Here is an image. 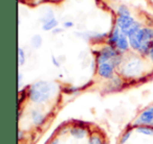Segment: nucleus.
<instances>
[{"instance_id":"obj_1","label":"nucleus","mask_w":153,"mask_h":144,"mask_svg":"<svg viewBox=\"0 0 153 144\" xmlns=\"http://www.w3.org/2000/svg\"><path fill=\"white\" fill-rule=\"evenodd\" d=\"M110 43L114 45L120 50H127L128 49V40L126 38V35H124L117 27L113 29L110 37Z\"/></svg>"},{"instance_id":"obj_2","label":"nucleus","mask_w":153,"mask_h":144,"mask_svg":"<svg viewBox=\"0 0 153 144\" xmlns=\"http://www.w3.org/2000/svg\"><path fill=\"white\" fill-rule=\"evenodd\" d=\"M113 70H114V66L110 62H106V63H102L99 65V74L105 79L112 77Z\"/></svg>"},{"instance_id":"obj_3","label":"nucleus","mask_w":153,"mask_h":144,"mask_svg":"<svg viewBox=\"0 0 153 144\" xmlns=\"http://www.w3.org/2000/svg\"><path fill=\"white\" fill-rule=\"evenodd\" d=\"M140 123H144L145 125H153V109L146 110L140 117Z\"/></svg>"},{"instance_id":"obj_4","label":"nucleus","mask_w":153,"mask_h":144,"mask_svg":"<svg viewBox=\"0 0 153 144\" xmlns=\"http://www.w3.org/2000/svg\"><path fill=\"white\" fill-rule=\"evenodd\" d=\"M57 25H58V21L53 18V19L49 20V21L44 22L42 28L44 30H51V29H55V28L57 27Z\"/></svg>"},{"instance_id":"obj_5","label":"nucleus","mask_w":153,"mask_h":144,"mask_svg":"<svg viewBox=\"0 0 153 144\" xmlns=\"http://www.w3.org/2000/svg\"><path fill=\"white\" fill-rule=\"evenodd\" d=\"M32 45L34 46V48H39L42 44V38L39 35H35L34 38L32 39Z\"/></svg>"},{"instance_id":"obj_6","label":"nucleus","mask_w":153,"mask_h":144,"mask_svg":"<svg viewBox=\"0 0 153 144\" xmlns=\"http://www.w3.org/2000/svg\"><path fill=\"white\" fill-rule=\"evenodd\" d=\"M117 14H119V17H122V16H130L129 10H128L126 7H124V5H122V7H119Z\"/></svg>"},{"instance_id":"obj_7","label":"nucleus","mask_w":153,"mask_h":144,"mask_svg":"<svg viewBox=\"0 0 153 144\" xmlns=\"http://www.w3.org/2000/svg\"><path fill=\"white\" fill-rule=\"evenodd\" d=\"M24 57H25V55H24L23 50H22V48H19V64H20V65H22V64H23Z\"/></svg>"},{"instance_id":"obj_8","label":"nucleus","mask_w":153,"mask_h":144,"mask_svg":"<svg viewBox=\"0 0 153 144\" xmlns=\"http://www.w3.org/2000/svg\"><path fill=\"white\" fill-rule=\"evenodd\" d=\"M63 26H64V27H66V28L72 27V26H74V22H71V21H68V22H64Z\"/></svg>"},{"instance_id":"obj_9","label":"nucleus","mask_w":153,"mask_h":144,"mask_svg":"<svg viewBox=\"0 0 153 144\" xmlns=\"http://www.w3.org/2000/svg\"><path fill=\"white\" fill-rule=\"evenodd\" d=\"M51 61H53V63L55 64V66H57V67H59V66H60L59 62L57 61V59H56L55 57H51Z\"/></svg>"},{"instance_id":"obj_10","label":"nucleus","mask_w":153,"mask_h":144,"mask_svg":"<svg viewBox=\"0 0 153 144\" xmlns=\"http://www.w3.org/2000/svg\"><path fill=\"white\" fill-rule=\"evenodd\" d=\"M150 57H151V60L153 61V47H152V49H151V51H150Z\"/></svg>"},{"instance_id":"obj_11","label":"nucleus","mask_w":153,"mask_h":144,"mask_svg":"<svg viewBox=\"0 0 153 144\" xmlns=\"http://www.w3.org/2000/svg\"><path fill=\"white\" fill-rule=\"evenodd\" d=\"M51 1H61V0H51Z\"/></svg>"}]
</instances>
